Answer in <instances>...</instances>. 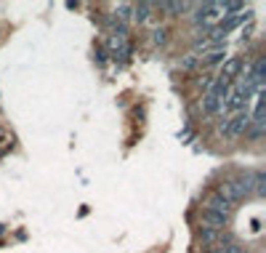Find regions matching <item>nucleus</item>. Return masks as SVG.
<instances>
[{
	"instance_id": "f257e3e1",
	"label": "nucleus",
	"mask_w": 266,
	"mask_h": 253,
	"mask_svg": "<svg viewBox=\"0 0 266 253\" xmlns=\"http://www.w3.org/2000/svg\"><path fill=\"white\" fill-rule=\"evenodd\" d=\"M107 48H109V54L120 62H125L128 56H131V43H128V27L125 24H120V22L112 24L109 37H107Z\"/></svg>"
},
{
	"instance_id": "f03ea898",
	"label": "nucleus",
	"mask_w": 266,
	"mask_h": 253,
	"mask_svg": "<svg viewBox=\"0 0 266 253\" xmlns=\"http://www.w3.org/2000/svg\"><path fill=\"white\" fill-rule=\"evenodd\" d=\"M248 128H250V112H248V109H239V112H235L229 120L221 123V133L229 136V139H237V136H242Z\"/></svg>"
},
{
	"instance_id": "7ed1b4c3",
	"label": "nucleus",
	"mask_w": 266,
	"mask_h": 253,
	"mask_svg": "<svg viewBox=\"0 0 266 253\" xmlns=\"http://www.w3.org/2000/svg\"><path fill=\"white\" fill-rule=\"evenodd\" d=\"M218 19H221V14L216 11V5H213V3H200V5H194V22H197V24L216 27Z\"/></svg>"
},
{
	"instance_id": "20e7f679",
	"label": "nucleus",
	"mask_w": 266,
	"mask_h": 253,
	"mask_svg": "<svg viewBox=\"0 0 266 253\" xmlns=\"http://www.w3.org/2000/svg\"><path fill=\"white\" fill-rule=\"evenodd\" d=\"M242 69H245V62L239 59V56H232V59H226V62H224L221 75H218V77H221V80H226V83H232L239 72H242Z\"/></svg>"
},
{
	"instance_id": "39448f33",
	"label": "nucleus",
	"mask_w": 266,
	"mask_h": 253,
	"mask_svg": "<svg viewBox=\"0 0 266 253\" xmlns=\"http://www.w3.org/2000/svg\"><path fill=\"white\" fill-rule=\"evenodd\" d=\"M205 211H213V213H221V216H229L232 213V203H226L221 194H210L205 203Z\"/></svg>"
},
{
	"instance_id": "423d86ee",
	"label": "nucleus",
	"mask_w": 266,
	"mask_h": 253,
	"mask_svg": "<svg viewBox=\"0 0 266 253\" xmlns=\"http://www.w3.org/2000/svg\"><path fill=\"white\" fill-rule=\"evenodd\" d=\"M203 221L207 229H216L221 232L226 224H229V216H221V213H213V211H203Z\"/></svg>"
},
{
	"instance_id": "0eeeda50",
	"label": "nucleus",
	"mask_w": 266,
	"mask_h": 253,
	"mask_svg": "<svg viewBox=\"0 0 266 253\" xmlns=\"http://www.w3.org/2000/svg\"><path fill=\"white\" fill-rule=\"evenodd\" d=\"M218 107H221V99H218L213 91H205V96H203V109H205L207 115H216Z\"/></svg>"
},
{
	"instance_id": "6e6552de",
	"label": "nucleus",
	"mask_w": 266,
	"mask_h": 253,
	"mask_svg": "<svg viewBox=\"0 0 266 253\" xmlns=\"http://www.w3.org/2000/svg\"><path fill=\"white\" fill-rule=\"evenodd\" d=\"M152 8H154L152 3H139V5H131V16H133L139 24H144L147 19H149V11H152Z\"/></svg>"
},
{
	"instance_id": "1a4fd4ad",
	"label": "nucleus",
	"mask_w": 266,
	"mask_h": 253,
	"mask_svg": "<svg viewBox=\"0 0 266 253\" xmlns=\"http://www.w3.org/2000/svg\"><path fill=\"white\" fill-rule=\"evenodd\" d=\"M160 8H163V11H171V16H181L184 11H189V3H184V0H181V3H163Z\"/></svg>"
},
{
	"instance_id": "9d476101",
	"label": "nucleus",
	"mask_w": 266,
	"mask_h": 253,
	"mask_svg": "<svg viewBox=\"0 0 266 253\" xmlns=\"http://www.w3.org/2000/svg\"><path fill=\"white\" fill-rule=\"evenodd\" d=\"M200 240H203L205 245H213V243H218V232H216V229H207V226H203V229H200Z\"/></svg>"
},
{
	"instance_id": "9b49d317",
	"label": "nucleus",
	"mask_w": 266,
	"mask_h": 253,
	"mask_svg": "<svg viewBox=\"0 0 266 253\" xmlns=\"http://www.w3.org/2000/svg\"><path fill=\"white\" fill-rule=\"evenodd\" d=\"M115 16H118L120 24H125V19H131V5H128V3H120L118 8H115Z\"/></svg>"
},
{
	"instance_id": "f8f14e48",
	"label": "nucleus",
	"mask_w": 266,
	"mask_h": 253,
	"mask_svg": "<svg viewBox=\"0 0 266 253\" xmlns=\"http://www.w3.org/2000/svg\"><path fill=\"white\" fill-rule=\"evenodd\" d=\"M152 43H154V45H165V43H168V30H165V27H157V30H154V32H152Z\"/></svg>"
},
{
	"instance_id": "ddd939ff",
	"label": "nucleus",
	"mask_w": 266,
	"mask_h": 253,
	"mask_svg": "<svg viewBox=\"0 0 266 253\" xmlns=\"http://www.w3.org/2000/svg\"><path fill=\"white\" fill-rule=\"evenodd\" d=\"M197 62H200L197 54H189V56H184V59L178 62V67L181 69H194V67H197Z\"/></svg>"
},
{
	"instance_id": "4468645a",
	"label": "nucleus",
	"mask_w": 266,
	"mask_h": 253,
	"mask_svg": "<svg viewBox=\"0 0 266 253\" xmlns=\"http://www.w3.org/2000/svg\"><path fill=\"white\" fill-rule=\"evenodd\" d=\"M213 253H248V251H242V248H239V245L229 243V245H221V248H216Z\"/></svg>"
},
{
	"instance_id": "2eb2a0df",
	"label": "nucleus",
	"mask_w": 266,
	"mask_h": 253,
	"mask_svg": "<svg viewBox=\"0 0 266 253\" xmlns=\"http://www.w3.org/2000/svg\"><path fill=\"white\" fill-rule=\"evenodd\" d=\"M93 54H96V62H99V64L107 62V54H104V48H101V45H96V51H93Z\"/></svg>"
},
{
	"instance_id": "dca6fc26",
	"label": "nucleus",
	"mask_w": 266,
	"mask_h": 253,
	"mask_svg": "<svg viewBox=\"0 0 266 253\" xmlns=\"http://www.w3.org/2000/svg\"><path fill=\"white\" fill-rule=\"evenodd\" d=\"M250 35H253V24H248V27L242 30V43H245V40H250Z\"/></svg>"
}]
</instances>
